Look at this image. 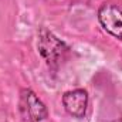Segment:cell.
I'll list each match as a JSON object with an SVG mask.
<instances>
[{
	"mask_svg": "<svg viewBox=\"0 0 122 122\" xmlns=\"http://www.w3.org/2000/svg\"><path fill=\"white\" fill-rule=\"evenodd\" d=\"M19 111L24 122H41L48 115L47 107L30 88H23L19 97Z\"/></svg>",
	"mask_w": 122,
	"mask_h": 122,
	"instance_id": "7a4b0ae2",
	"label": "cell"
},
{
	"mask_svg": "<svg viewBox=\"0 0 122 122\" xmlns=\"http://www.w3.org/2000/svg\"><path fill=\"white\" fill-rule=\"evenodd\" d=\"M37 47L41 57L51 67H57L68 53V47L47 29L40 30Z\"/></svg>",
	"mask_w": 122,
	"mask_h": 122,
	"instance_id": "6da1fadb",
	"label": "cell"
},
{
	"mask_svg": "<svg viewBox=\"0 0 122 122\" xmlns=\"http://www.w3.org/2000/svg\"><path fill=\"white\" fill-rule=\"evenodd\" d=\"M62 105L68 115L74 118H84L88 108V92L82 88L67 91L62 95Z\"/></svg>",
	"mask_w": 122,
	"mask_h": 122,
	"instance_id": "277c9868",
	"label": "cell"
},
{
	"mask_svg": "<svg viewBox=\"0 0 122 122\" xmlns=\"http://www.w3.org/2000/svg\"><path fill=\"white\" fill-rule=\"evenodd\" d=\"M98 21L107 33L122 40V10L119 7L109 3L102 4L98 10Z\"/></svg>",
	"mask_w": 122,
	"mask_h": 122,
	"instance_id": "3957f363",
	"label": "cell"
}]
</instances>
